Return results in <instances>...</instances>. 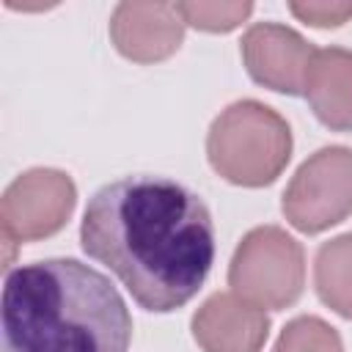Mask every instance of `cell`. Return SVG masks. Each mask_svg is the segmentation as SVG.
Masks as SVG:
<instances>
[{
    "instance_id": "6da1fadb",
    "label": "cell",
    "mask_w": 352,
    "mask_h": 352,
    "mask_svg": "<svg viewBox=\"0 0 352 352\" xmlns=\"http://www.w3.org/2000/svg\"><path fill=\"white\" fill-rule=\"evenodd\" d=\"M82 250L154 314L187 305L214 264V223L198 192L165 176L99 187L80 223Z\"/></svg>"
},
{
    "instance_id": "7a4b0ae2",
    "label": "cell",
    "mask_w": 352,
    "mask_h": 352,
    "mask_svg": "<svg viewBox=\"0 0 352 352\" xmlns=\"http://www.w3.org/2000/svg\"><path fill=\"white\" fill-rule=\"evenodd\" d=\"M3 352H126L132 316L107 275L77 258L19 264L6 275Z\"/></svg>"
},
{
    "instance_id": "3957f363",
    "label": "cell",
    "mask_w": 352,
    "mask_h": 352,
    "mask_svg": "<svg viewBox=\"0 0 352 352\" xmlns=\"http://www.w3.org/2000/svg\"><path fill=\"white\" fill-rule=\"evenodd\" d=\"M206 157L217 176L236 187L272 184L292 157L286 118L264 102L236 99L212 121Z\"/></svg>"
},
{
    "instance_id": "277c9868",
    "label": "cell",
    "mask_w": 352,
    "mask_h": 352,
    "mask_svg": "<svg viewBox=\"0 0 352 352\" xmlns=\"http://www.w3.org/2000/svg\"><path fill=\"white\" fill-rule=\"evenodd\" d=\"M228 286L256 308L280 311L305 289L302 245L278 226H258L242 236L228 264Z\"/></svg>"
},
{
    "instance_id": "5b68a950",
    "label": "cell",
    "mask_w": 352,
    "mask_h": 352,
    "mask_svg": "<svg viewBox=\"0 0 352 352\" xmlns=\"http://www.w3.org/2000/svg\"><path fill=\"white\" fill-rule=\"evenodd\" d=\"M280 209L302 234H319L352 214V148L314 151L283 190Z\"/></svg>"
},
{
    "instance_id": "8992f818",
    "label": "cell",
    "mask_w": 352,
    "mask_h": 352,
    "mask_svg": "<svg viewBox=\"0 0 352 352\" xmlns=\"http://www.w3.org/2000/svg\"><path fill=\"white\" fill-rule=\"evenodd\" d=\"M77 187L58 168H30L19 173L0 198L6 242H36L58 234L72 217Z\"/></svg>"
},
{
    "instance_id": "52a82bcc",
    "label": "cell",
    "mask_w": 352,
    "mask_h": 352,
    "mask_svg": "<svg viewBox=\"0 0 352 352\" xmlns=\"http://www.w3.org/2000/svg\"><path fill=\"white\" fill-rule=\"evenodd\" d=\"M239 52L248 74L258 85L297 96L305 88V74L316 47L289 25L256 22L245 30Z\"/></svg>"
},
{
    "instance_id": "ba28073f",
    "label": "cell",
    "mask_w": 352,
    "mask_h": 352,
    "mask_svg": "<svg viewBox=\"0 0 352 352\" xmlns=\"http://www.w3.org/2000/svg\"><path fill=\"white\" fill-rule=\"evenodd\" d=\"M116 50L135 63L170 58L184 38V19L176 3H118L110 16Z\"/></svg>"
},
{
    "instance_id": "9c48e42d",
    "label": "cell",
    "mask_w": 352,
    "mask_h": 352,
    "mask_svg": "<svg viewBox=\"0 0 352 352\" xmlns=\"http://www.w3.org/2000/svg\"><path fill=\"white\" fill-rule=\"evenodd\" d=\"M190 327L204 352H261L270 316L234 292H217L192 314Z\"/></svg>"
},
{
    "instance_id": "30bf717a",
    "label": "cell",
    "mask_w": 352,
    "mask_h": 352,
    "mask_svg": "<svg viewBox=\"0 0 352 352\" xmlns=\"http://www.w3.org/2000/svg\"><path fill=\"white\" fill-rule=\"evenodd\" d=\"M302 96L314 116L336 132L352 129V50H316L305 74Z\"/></svg>"
},
{
    "instance_id": "8fae6325",
    "label": "cell",
    "mask_w": 352,
    "mask_h": 352,
    "mask_svg": "<svg viewBox=\"0 0 352 352\" xmlns=\"http://www.w3.org/2000/svg\"><path fill=\"white\" fill-rule=\"evenodd\" d=\"M314 286L327 308L352 319V231L319 245L314 258Z\"/></svg>"
},
{
    "instance_id": "7c38bea8",
    "label": "cell",
    "mask_w": 352,
    "mask_h": 352,
    "mask_svg": "<svg viewBox=\"0 0 352 352\" xmlns=\"http://www.w3.org/2000/svg\"><path fill=\"white\" fill-rule=\"evenodd\" d=\"M272 352H344V341L324 319L297 316L280 330Z\"/></svg>"
},
{
    "instance_id": "4fadbf2b",
    "label": "cell",
    "mask_w": 352,
    "mask_h": 352,
    "mask_svg": "<svg viewBox=\"0 0 352 352\" xmlns=\"http://www.w3.org/2000/svg\"><path fill=\"white\" fill-rule=\"evenodd\" d=\"M184 25L195 28V30H206V33H228L234 28H239L250 14H253V3H204V0H192V3H176Z\"/></svg>"
},
{
    "instance_id": "5bb4252c",
    "label": "cell",
    "mask_w": 352,
    "mask_h": 352,
    "mask_svg": "<svg viewBox=\"0 0 352 352\" xmlns=\"http://www.w3.org/2000/svg\"><path fill=\"white\" fill-rule=\"evenodd\" d=\"M289 11L314 25V28H338L346 19H352V3H327V0H308V3H289Z\"/></svg>"
}]
</instances>
